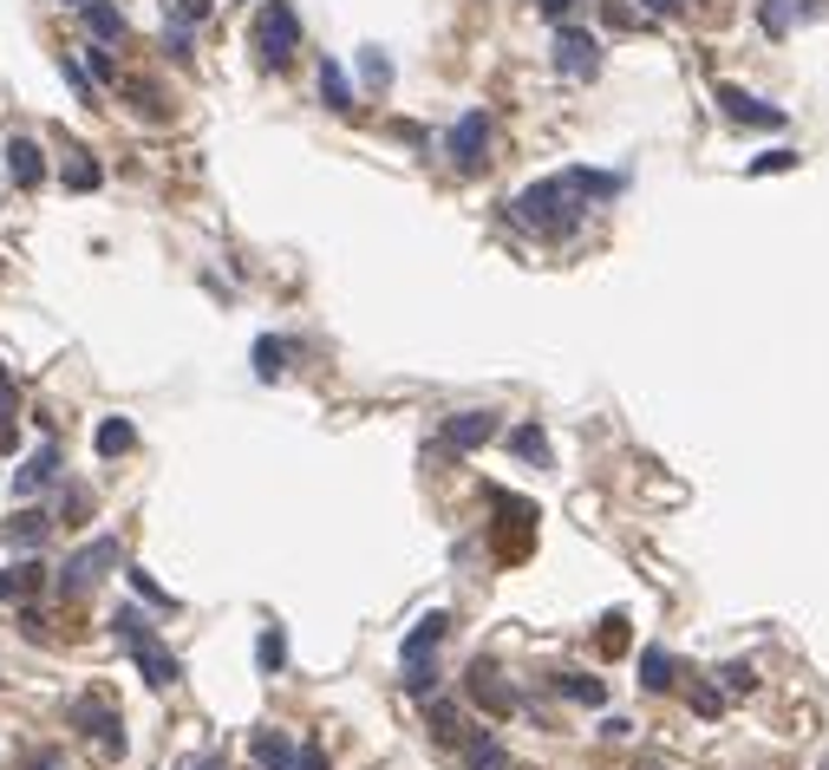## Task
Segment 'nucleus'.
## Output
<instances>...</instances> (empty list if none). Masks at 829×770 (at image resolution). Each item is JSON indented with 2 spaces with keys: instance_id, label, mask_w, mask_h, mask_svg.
<instances>
[{
  "instance_id": "obj_23",
  "label": "nucleus",
  "mask_w": 829,
  "mask_h": 770,
  "mask_svg": "<svg viewBox=\"0 0 829 770\" xmlns=\"http://www.w3.org/2000/svg\"><path fill=\"white\" fill-rule=\"evenodd\" d=\"M464 770H510V751H503L496 738H484V731H478V738L464 745Z\"/></svg>"
},
{
  "instance_id": "obj_9",
  "label": "nucleus",
  "mask_w": 829,
  "mask_h": 770,
  "mask_svg": "<svg viewBox=\"0 0 829 770\" xmlns=\"http://www.w3.org/2000/svg\"><path fill=\"white\" fill-rule=\"evenodd\" d=\"M424 725H431V738H438V745H458V751L478 738V731H471V718H464L451 699H438V693L424 699Z\"/></svg>"
},
{
  "instance_id": "obj_24",
  "label": "nucleus",
  "mask_w": 829,
  "mask_h": 770,
  "mask_svg": "<svg viewBox=\"0 0 829 770\" xmlns=\"http://www.w3.org/2000/svg\"><path fill=\"white\" fill-rule=\"evenodd\" d=\"M321 98H327V112H353V85L334 60H321Z\"/></svg>"
},
{
  "instance_id": "obj_39",
  "label": "nucleus",
  "mask_w": 829,
  "mask_h": 770,
  "mask_svg": "<svg viewBox=\"0 0 829 770\" xmlns=\"http://www.w3.org/2000/svg\"><path fill=\"white\" fill-rule=\"evenodd\" d=\"M718 679H725V693H752V686H758V679H752V666H725Z\"/></svg>"
},
{
  "instance_id": "obj_29",
  "label": "nucleus",
  "mask_w": 829,
  "mask_h": 770,
  "mask_svg": "<svg viewBox=\"0 0 829 770\" xmlns=\"http://www.w3.org/2000/svg\"><path fill=\"white\" fill-rule=\"evenodd\" d=\"M164 13H170V27H203L209 0H164Z\"/></svg>"
},
{
  "instance_id": "obj_36",
  "label": "nucleus",
  "mask_w": 829,
  "mask_h": 770,
  "mask_svg": "<svg viewBox=\"0 0 829 770\" xmlns=\"http://www.w3.org/2000/svg\"><path fill=\"white\" fill-rule=\"evenodd\" d=\"M692 711H699V718H718V711H725V693L699 679V686H692Z\"/></svg>"
},
{
  "instance_id": "obj_43",
  "label": "nucleus",
  "mask_w": 829,
  "mask_h": 770,
  "mask_svg": "<svg viewBox=\"0 0 829 770\" xmlns=\"http://www.w3.org/2000/svg\"><path fill=\"white\" fill-rule=\"evenodd\" d=\"M27 770H66V764H60V758L46 751V758H33V764H27Z\"/></svg>"
},
{
  "instance_id": "obj_5",
  "label": "nucleus",
  "mask_w": 829,
  "mask_h": 770,
  "mask_svg": "<svg viewBox=\"0 0 829 770\" xmlns=\"http://www.w3.org/2000/svg\"><path fill=\"white\" fill-rule=\"evenodd\" d=\"M72 725H78L85 738H98V751H105V758H125V718L112 711V699L85 693V699L72 705Z\"/></svg>"
},
{
  "instance_id": "obj_46",
  "label": "nucleus",
  "mask_w": 829,
  "mask_h": 770,
  "mask_svg": "<svg viewBox=\"0 0 829 770\" xmlns=\"http://www.w3.org/2000/svg\"><path fill=\"white\" fill-rule=\"evenodd\" d=\"M66 7H85V0H66Z\"/></svg>"
},
{
  "instance_id": "obj_45",
  "label": "nucleus",
  "mask_w": 829,
  "mask_h": 770,
  "mask_svg": "<svg viewBox=\"0 0 829 770\" xmlns=\"http://www.w3.org/2000/svg\"><path fill=\"white\" fill-rule=\"evenodd\" d=\"M7 594H13V574H7V568H0V601H7Z\"/></svg>"
},
{
  "instance_id": "obj_44",
  "label": "nucleus",
  "mask_w": 829,
  "mask_h": 770,
  "mask_svg": "<svg viewBox=\"0 0 829 770\" xmlns=\"http://www.w3.org/2000/svg\"><path fill=\"white\" fill-rule=\"evenodd\" d=\"M190 770H229V764H222V758H197Z\"/></svg>"
},
{
  "instance_id": "obj_21",
  "label": "nucleus",
  "mask_w": 829,
  "mask_h": 770,
  "mask_svg": "<svg viewBox=\"0 0 829 770\" xmlns=\"http://www.w3.org/2000/svg\"><path fill=\"white\" fill-rule=\"evenodd\" d=\"M555 693H562V699H575V705H601V699H608V686H601L595 673H555Z\"/></svg>"
},
{
  "instance_id": "obj_27",
  "label": "nucleus",
  "mask_w": 829,
  "mask_h": 770,
  "mask_svg": "<svg viewBox=\"0 0 829 770\" xmlns=\"http://www.w3.org/2000/svg\"><path fill=\"white\" fill-rule=\"evenodd\" d=\"M406 693H412V699H431V693H438V666H431V660H412V666H406Z\"/></svg>"
},
{
  "instance_id": "obj_13",
  "label": "nucleus",
  "mask_w": 829,
  "mask_h": 770,
  "mask_svg": "<svg viewBox=\"0 0 829 770\" xmlns=\"http://www.w3.org/2000/svg\"><path fill=\"white\" fill-rule=\"evenodd\" d=\"M764 33H790V27H804V20H823V0H764Z\"/></svg>"
},
{
  "instance_id": "obj_31",
  "label": "nucleus",
  "mask_w": 829,
  "mask_h": 770,
  "mask_svg": "<svg viewBox=\"0 0 829 770\" xmlns=\"http://www.w3.org/2000/svg\"><path fill=\"white\" fill-rule=\"evenodd\" d=\"M132 588H138V601H150V608H164V614H177V594H164L144 568H132Z\"/></svg>"
},
{
  "instance_id": "obj_6",
  "label": "nucleus",
  "mask_w": 829,
  "mask_h": 770,
  "mask_svg": "<svg viewBox=\"0 0 829 770\" xmlns=\"http://www.w3.org/2000/svg\"><path fill=\"white\" fill-rule=\"evenodd\" d=\"M105 568H118V536H98V542H85V549L66 561L60 588H66V594H85L92 581H105Z\"/></svg>"
},
{
  "instance_id": "obj_20",
  "label": "nucleus",
  "mask_w": 829,
  "mask_h": 770,
  "mask_svg": "<svg viewBox=\"0 0 829 770\" xmlns=\"http://www.w3.org/2000/svg\"><path fill=\"white\" fill-rule=\"evenodd\" d=\"M287 359H294V347L275 340V334H262V340H255V379H269V386H275L281 372H287Z\"/></svg>"
},
{
  "instance_id": "obj_1",
  "label": "nucleus",
  "mask_w": 829,
  "mask_h": 770,
  "mask_svg": "<svg viewBox=\"0 0 829 770\" xmlns=\"http://www.w3.org/2000/svg\"><path fill=\"white\" fill-rule=\"evenodd\" d=\"M581 215H588V197H581V183H575V170H562V177H543V183H529L516 203H510V222L516 229H529V235H543V242H562V235H575L581 229Z\"/></svg>"
},
{
  "instance_id": "obj_42",
  "label": "nucleus",
  "mask_w": 829,
  "mask_h": 770,
  "mask_svg": "<svg viewBox=\"0 0 829 770\" xmlns=\"http://www.w3.org/2000/svg\"><path fill=\"white\" fill-rule=\"evenodd\" d=\"M536 7H543V13H549V20H562V13H568V7H575V0H536Z\"/></svg>"
},
{
  "instance_id": "obj_18",
  "label": "nucleus",
  "mask_w": 829,
  "mask_h": 770,
  "mask_svg": "<svg viewBox=\"0 0 829 770\" xmlns=\"http://www.w3.org/2000/svg\"><path fill=\"white\" fill-rule=\"evenodd\" d=\"M85 33H92L98 46H112V40H125V13H118L112 0H85Z\"/></svg>"
},
{
  "instance_id": "obj_4",
  "label": "nucleus",
  "mask_w": 829,
  "mask_h": 770,
  "mask_svg": "<svg viewBox=\"0 0 829 770\" xmlns=\"http://www.w3.org/2000/svg\"><path fill=\"white\" fill-rule=\"evenodd\" d=\"M444 157H451V170L478 177L484 157H490V112H464V118L451 125V138H444Z\"/></svg>"
},
{
  "instance_id": "obj_47",
  "label": "nucleus",
  "mask_w": 829,
  "mask_h": 770,
  "mask_svg": "<svg viewBox=\"0 0 829 770\" xmlns=\"http://www.w3.org/2000/svg\"><path fill=\"white\" fill-rule=\"evenodd\" d=\"M0 379H7V366H0Z\"/></svg>"
},
{
  "instance_id": "obj_11",
  "label": "nucleus",
  "mask_w": 829,
  "mask_h": 770,
  "mask_svg": "<svg viewBox=\"0 0 829 770\" xmlns=\"http://www.w3.org/2000/svg\"><path fill=\"white\" fill-rule=\"evenodd\" d=\"M444 633H451V614H444V608H431V614H424V621H418V627L406 633L399 660H406V666H412V660H431V653L444 646Z\"/></svg>"
},
{
  "instance_id": "obj_37",
  "label": "nucleus",
  "mask_w": 829,
  "mask_h": 770,
  "mask_svg": "<svg viewBox=\"0 0 829 770\" xmlns=\"http://www.w3.org/2000/svg\"><path fill=\"white\" fill-rule=\"evenodd\" d=\"M60 72H66V85H72V92H78V98L92 105V78H85V66H78V60H60Z\"/></svg>"
},
{
  "instance_id": "obj_2",
  "label": "nucleus",
  "mask_w": 829,
  "mask_h": 770,
  "mask_svg": "<svg viewBox=\"0 0 829 770\" xmlns=\"http://www.w3.org/2000/svg\"><path fill=\"white\" fill-rule=\"evenodd\" d=\"M112 633L125 640V653H132V666L144 673V686H150V693H170V686L183 679L177 653H170V646H164L157 633L144 627V614H138V608H118V614H112Z\"/></svg>"
},
{
  "instance_id": "obj_8",
  "label": "nucleus",
  "mask_w": 829,
  "mask_h": 770,
  "mask_svg": "<svg viewBox=\"0 0 829 770\" xmlns=\"http://www.w3.org/2000/svg\"><path fill=\"white\" fill-rule=\"evenodd\" d=\"M712 98H718V112H725L732 125H764V131H777V125H784V112H777V105H764V98L738 92V85H718Z\"/></svg>"
},
{
  "instance_id": "obj_38",
  "label": "nucleus",
  "mask_w": 829,
  "mask_h": 770,
  "mask_svg": "<svg viewBox=\"0 0 829 770\" xmlns=\"http://www.w3.org/2000/svg\"><path fill=\"white\" fill-rule=\"evenodd\" d=\"M164 53H170V60H190V27H170V33H164Z\"/></svg>"
},
{
  "instance_id": "obj_40",
  "label": "nucleus",
  "mask_w": 829,
  "mask_h": 770,
  "mask_svg": "<svg viewBox=\"0 0 829 770\" xmlns=\"http://www.w3.org/2000/svg\"><path fill=\"white\" fill-rule=\"evenodd\" d=\"M294 770H327V751H321V745H301V751H294Z\"/></svg>"
},
{
  "instance_id": "obj_28",
  "label": "nucleus",
  "mask_w": 829,
  "mask_h": 770,
  "mask_svg": "<svg viewBox=\"0 0 829 770\" xmlns=\"http://www.w3.org/2000/svg\"><path fill=\"white\" fill-rule=\"evenodd\" d=\"M13 574V594H40L46 588V561L33 556V561H20V568H7Z\"/></svg>"
},
{
  "instance_id": "obj_26",
  "label": "nucleus",
  "mask_w": 829,
  "mask_h": 770,
  "mask_svg": "<svg viewBox=\"0 0 829 770\" xmlns=\"http://www.w3.org/2000/svg\"><path fill=\"white\" fill-rule=\"evenodd\" d=\"M510 451H516L523 464H549V437H543V424H523V431H510Z\"/></svg>"
},
{
  "instance_id": "obj_16",
  "label": "nucleus",
  "mask_w": 829,
  "mask_h": 770,
  "mask_svg": "<svg viewBox=\"0 0 829 770\" xmlns=\"http://www.w3.org/2000/svg\"><path fill=\"white\" fill-rule=\"evenodd\" d=\"M0 536H7L13 549H40V542L53 536V509H20V516L0 523Z\"/></svg>"
},
{
  "instance_id": "obj_17",
  "label": "nucleus",
  "mask_w": 829,
  "mask_h": 770,
  "mask_svg": "<svg viewBox=\"0 0 829 770\" xmlns=\"http://www.w3.org/2000/svg\"><path fill=\"white\" fill-rule=\"evenodd\" d=\"M673 679H680V660H673L667 646H647V653H640V686H647V693H673Z\"/></svg>"
},
{
  "instance_id": "obj_35",
  "label": "nucleus",
  "mask_w": 829,
  "mask_h": 770,
  "mask_svg": "<svg viewBox=\"0 0 829 770\" xmlns=\"http://www.w3.org/2000/svg\"><path fill=\"white\" fill-rule=\"evenodd\" d=\"M85 78H98V85H112V78H118V66H112V53H105V46H85Z\"/></svg>"
},
{
  "instance_id": "obj_34",
  "label": "nucleus",
  "mask_w": 829,
  "mask_h": 770,
  "mask_svg": "<svg viewBox=\"0 0 829 770\" xmlns=\"http://www.w3.org/2000/svg\"><path fill=\"white\" fill-rule=\"evenodd\" d=\"M777 170H797V150H764V157H752V177H777Z\"/></svg>"
},
{
  "instance_id": "obj_10",
  "label": "nucleus",
  "mask_w": 829,
  "mask_h": 770,
  "mask_svg": "<svg viewBox=\"0 0 829 770\" xmlns=\"http://www.w3.org/2000/svg\"><path fill=\"white\" fill-rule=\"evenodd\" d=\"M7 177L20 183V190H40V177H46V150L33 138H7Z\"/></svg>"
},
{
  "instance_id": "obj_33",
  "label": "nucleus",
  "mask_w": 829,
  "mask_h": 770,
  "mask_svg": "<svg viewBox=\"0 0 829 770\" xmlns=\"http://www.w3.org/2000/svg\"><path fill=\"white\" fill-rule=\"evenodd\" d=\"M13 437H20V424H13V386L0 379V451H13Z\"/></svg>"
},
{
  "instance_id": "obj_22",
  "label": "nucleus",
  "mask_w": 829,
  "mask_h": 770,
  "mask_svg": "<svg viewBox=\"0 0 829 770\" xmlns=\"http://www.w3.org/2000/svg\"><path fill=\"white\" fill-rule=\"evenodd\" d=\"M132 444H138V424L132 419H105L98 424V457H125Z\"/></svg>"
},
{
  "instance_id": "obj_14",
  "label": "nucleus",
  "mask_w": 829,
  "mask_h": 770,
  "mask_svg": "<svg viewBox=\"0 0 829 770\" xmlns=\"http://www.w3.org/2000/svg\"><path fill=\"white\" fill-rule=\"evenodd\" d=\"M471 699L484 705V711H496V718H503V711H516V693L503 686V673H496L490 660H478V666H471Z\"/></svg>"
},
{
  "instance_id": "obj_19",
  "label": "nucleus",
  "mask_w": 829,
  "mask_h": 770,
  "mask_svg": "<svg viewBox=\"0 0 829 770\" xmlns=\"http://www.w3.org/2000/svg\"><path fill=\"white\" fill-rule=\"evenodd\" d=\"M249 751H255V764L262 770H294V745H287V731H255Z\"/></svg>"
},
{
  "instance_id": "obj_25",
  "label": "nucleus",
  "mask_w": 829,
  "mask_h": 770,
  "mask_svg": "<svg viewBox=\"0 0 829 770\" xmlns=\"http://www.w3.org/2000/svg\"><path fill=\"white\" fill-rule=\"evenodd\" d=\"M255 666H262L269 679L287 666V633H281V627H262V640H255Z\"/></svg>"
},
{
  "instance_id": "obj_30",
  "label": "nucleus",
  "mask_w": 829,
  "mask_h": 770,
  "mask_svg": "<svg viewBox=\"0 0 829 770\" xmlns=\"http://www.w3.org/2000/svg\"><path fill=\"white\" fill-rule=\"evenodd\" d=\"M359 72H366V85H379V92L392 85V60H386L379 46H366V53H359Z\"/></svg>"
},
{
  "instance_id": "obj_32",
  "label": "nucleus",
  "mask_w": 829,
  "mask_h": 770,
  "mask_svg": "<svg viewBox=\"0 0 829 770\" xmlns=\"http://www.w3.org/2000/svg\"><path fill=\"white\" fill-rule=\"evenodd\" d=\"M98 183V164L85 157V150H72V164H66V190H92Z\"/></svg>"
},
{
  "instance_id": "obj_15",
  "label": "nucleus",
  "mask_w": 829,
  "mask_h": 770,
  "mask_svg": "<svg viewBox=\"0 0 829 770\" xmlns=\"http://www.w3.org/2000/svg\"><path fill=\"white\" fill-rule=\"evenodd\" d=\"M53 477H60V444L46 437V444H40V451H33V457H27L20 471H13V491H20V496H33V491H46Z\"/></svg>"
},
{
  "instance_id": "obj_41",
  "label": "nucleus",
  "mask_w": 829,
  "mask_h": 770,
  "mask_svg": "<svg viewBox=\"0 0 829 770\" xmlns=\"http://www.w3.org/2000/svg\"><path fill=\"white\" fill-rule=\"evenodd\" d=\"M640 7H647V13H653V20H673V13H680V7H686V0H640Z\"/></svg>"
},
{
  "instance_id": "obj_3",
  "label": "nucleus",
  "mask_w": 829,
  "mask_h": 770,
  "mask_svg": "<svg viewBox=\"0 0 829 770\" xmlns=\"http://www.w3.org/2000/svg\"><path fill=\"white\" fill-rule=\"evenodd\" d=\"M255 53H262L269 72H281L294 53H301V13H294L287 0H269V7L255 13Z\"/></svg>"
},
{
  "instance_id": "obj_7",
  "label": "nucleus",
  "mask_w": 829,
  "mask_h": 770,
  "mask_svg": "<svg viewBox=\"0 0 829 770\" xmlns=\"http://www.w3.org/2000/svg\"><path fill=\"white\" fill-rule=\"evenodd\" d=\"M555 72L562 78H595L601 72V40L581 33V27H562L555 33Z\"/></svg>"
},
{
  "instance_id": "obj_12",
  "label": "nucleus",
  "mask_w": 829,
  "mask_h": 770,
  "mask_svg": "<svg viewBox=\"0 0 829 770\" xmlns=\"http://www.w3.org/2000/svg\"><path fill=\"white\" fill-rule=\"evenodd\" d=\"M496 437V412H458V419H444V444L451 451H478Z\"/></svg>"
}]
</instances>
